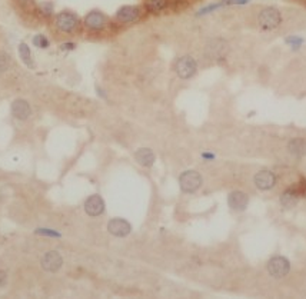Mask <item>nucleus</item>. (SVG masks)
I'll use <instances>...</instances> for the list:
<instances>
[{"instance_id": "3", "label": "nucleus", "mask_w": 306, "mask_h": 299, "mask_svg": "<svg viewBox=\"0 0 306 299\" xmlns=\"http://www.w3.org/2000/svg\"><path fill=\"white\" fill-rule=\"evenodd\" d=\"M196 69H198V63L196 60L190 56H183L176 62L175 70L177 76L180 79H190L192 76L196 73Z\"/></svg>"}, {"instance_id": "15", "label": "nucleus", "mask_w": 306, "mask_h": 299, "mask_svg": "<svg viewBox=\"0 0 306 299\" xmlns=\"http://www.w3.org/2000/svg\"><path fill=\"white\" fill-rule=\"evenodd\" d=\"M135 159L137 161L139 165L149 167V166L155 164V153L147 148H142L135 153Z\"/></svg>"}, {"instance_id": "4", "label": "nucleus", "mask_w": 306, "mask_h": 299, "mask_svg": "<svg viewBox=\"0 0 306 299\" xmlns=\"http://www.w3.org/2000/svg\"><path fill=\"white\" fill-rule=\"evenodd\" d=\"M268 270L273 278H283L289 272V262L282 256H275L269 261Z\"/></svg>"}, {"instance_id": "14", "label": "nucleus", "mask_w": 306, "mask_h": 299, "mask_svg": "<svg viewBox=\"0 0 306 299\" xmlns=\"http://www.w3.org/2000/svg\"><path fill=\"white\" fill-rule=\"evenodd\" d=\"M288 149L293 156L302 158L306 155V140L304 137H295L288 143Z\"/></svg>"}, {"instance_id": "17", "label": "nucleus", "mask_w": 306, "mask_h": 299, "mask_svg": "<svg viewBox=\"0 0 306 299\" xmlns=\"http://www.w3.org/2000/svg\"><path fill=\"white\" fill-rule=\"evenodd\" d=\"M209 50H210V58L220 59V58H225L228 46H226V43L223 40H215L212 45L209 46Z\"/></svg>"}, {"instance_id": "21", "label": "nucleus", "mask_w": 306, "mask_h": 299, "mask_svg": "<svg viewBox=\"0 0 306 299\" xmlns=\"http://www.w3.org/2000/svg\"><path fill=\"white\" fill-rule=\"evenodd\" d=\"M33 45L36 46V47H39V49H46L49 46V40L44 37L43 34H36L33 37Z\"/></svg>"}, {"instance_id": "13", "label": "nucleus", "mask_w": 306, "mask_h": 299, "mask_svg": "<svg viewBox=\"0 0 306 299\" xmlns=\"http://www.w3.org/2000/svg\"><path fill=\"white\" fill-rule=\"evenodd\" d=\"M229 206L234 210H243L248 206V195L243 194V192H232L229 195Z\"/></svg>"}, {"instance_id": "5", "label": "nucleus", "mask_w": 306, "mask_h": 299, "mask_svg": "<svg viewBox=\"0 0 306 299\" xmlns=\"http://www.w3.org/2000/svg\"><path fill=\"white\" fill-rule=\"evenodd\" d=\"M79 25V20L76 15H73L70 12H62L56 17V26L59 30L65 32V33H72L76 30Z\"/></svg>"}, {"instance_id": "2", "label": "nucleus", "mask_w": 306, "mask_h": 299, "mask_svg": "<svg viewBox=\"0 0 306 299\" xmlns=\"http://www.w3.org/2000/svg\"><path fill=\"white\" fill-rule=\"evenodd\" d=\"M179 183H180V188L183 192L186 194H193L196 192L201 185H202V178L198 172L195 170H186L180 175L179 178Z\"/></svg>"}, {"instance_id": "12", "label": "nucleus", "mask_w": 306, "mask_h": 299, "mask_svg": "<svg viewBox=\"0 0 306 299\" xmlns=\"http://www.w3.org/2000/svg\"><path fill=\"white\" fill-rule=\"evenodd\" d=\"M107 20H106V16L102 15L101 12H90L86 17H85V25L88 26L89 29L92 30H102L106 26Z\"/></svg>"}, {"instance_id": "25", "label": "nucleus", "mask_w": 306, "mask_h": 299, "mask_svg": "<svg viewBox=\"0 0 306 299\" xmlns=\"http://www.w3.org/2000/svg\"><path fill=\"white\" fill-rule=\"evenodd\" d=\"M4 284H6V272L0 270V286H3Z\"/></svg>"}, {"instance_id": "23", "label": "nucleus", "mask_w": 306, "mask_h": 299, "mask_svg": "<svg viewBox=\"0 0 306 299\" xmlns=\"http://www.w3.org/2000/svg\"><path fill=\"white\" fill-rule=\"evenodd\" d=\"M36 233H39V235H46V236H55V238H59V236H60V233H59V232L50 231V229H43V228L37 229V231H36Z\"/></svg>"}, {"instance_id": "27", "label": "nucleus", "mask_w": 306, "mask_h": 299, "mask_svg": "<svg viewBox=\"0 0 306 299\" xmlns=\"http://www.w3.org/2000/svg\"><path fill=\"white\" fill-rule=\"evenodd\" d=\"M204 158H206V159H213V158H215V155H210V153H204Z\"/></svg>"}, {"instance_id": "7", "label": "nucleus", "mask_w": 306, "mask_h": 299, "mask_svg": "<svg viewBox=\"0 0 306 299\" xmlns=\"http://www.w3.org/2000/svg\"><path fill=\"white\" fill-rule=\"evenodd\" d=\"M140 9L137 6H123L117 10L116 19L122 23H133L139 19Z\"/></svg>"}, {"instance_id": "6", "label": "nucleus", "mask_w": 306, "mask_h": 299, "mask_svg": "<svg viewBox=\"0 0 306 299\" xmlns=\"http://www.w3.org/2000/svg\"><path fill=\"white\" fill-rule=\"evenodd\" d=\"M275 183H276V176L271 170H261L255 175V185L262 191L272 189Z\"/></svg>"}, {"instance_id": "19", "label": "nucleus", "mask_w": 306, "mask_h": 299, "mask_svg": "<svg viewBox=\"0 0 306 299\" xmlns=\"http://www.w3.org/2000/svg\"><path fill=\"white\" fill-rule=\"evenodd\" d=\"M19 56H20V59H22V62H23L25 65H28L29 67H33V63H32V53H30L29 46L26 45V43H20V45H19Z\"/></svg>"}, {"instance_id": "8", "label": "nucleus", "mask_w": 306, "mask_h": 299, "mask_svg": "<svg viewBox=\"0 0 306 299\" xmlns=\"http://www.w3.org/2000/svg\"><path fill=\"white\" fill-rule=\"evenodd\" d=\"M63 261H62V256L56 251H52V252H47L42 258V268L47 272H56L60 269Z\"/></svg>"}, {"instance_id": "10", "label": "nucleus", "mask_w": 306, "mask_h": 299, "mask_svg": "<svg viewBox=\"0 0 306 299\" xmlns=\"http://www.w3.org/2000/svg\"><path fill=\"white\" fill-rule=\"evenodd\" d=\"M107 229L112 235L119 236V238H123L126 235L131 233V225L128 224L125 219H112L109 225H107Z\"/></svg>"}, {"instance_id": "11", "label": "nucleus", "mask_w": 306, "mask_h": 299, "mask_svg": "<svg viewBox=\"0 0 306 299\" xmlns=\"http://www.w3.org/2000/svg\"><path fill=\"white\" fill-rule=\"evenodd\" d=\"M32 113V109H30L29 103L23 99H16L15 102L12 103V115L15 116L16 119L19 120H26Z\"/></svg>"}, {"instance_id": "24", "label": "nucleus", "mask_w": 306, "mask_h": 299, "mask_svg": "<svg viewBox=\"0 0 306 299\" xmlns=\"http://www.w3.org/2000/svg\"><path fill=\"white\" fill-rule=\"evenodd\" d=\"M288 43H291L292 46H299L302 43V39H296V37H289L288 39Z\"/></svg>"}, {"instance_id": "22", "label": "nucleus", "mask_w": 306, "mask_h": 299, "mask_svg": "<svg viewBox=\"0 0 306 299\" xmlns=\"http://www.w3.org/2000/svg\"><path fill=\"white\" fill-rule=\"evenodd\" d=\"M40 10H42L43 15L50 16L52 15V12H53V3H50V1L42 3V4H40Z\"/></svg>"}, {"instance_id": "20", "label": "nucleus", "mask_w": 306, "mask_h": 299, "mask_svg": "<svg viewBox=\"0 0 306 299\" xmlns=\"http://www.w3.org/2000/svg\"><path fill=\"white\" fill-rule=\"evenodd\" d=\"M12 65V59L7 53L0 52V72H6Z\"/></svg>"}, {"instance_id": "16", "label": "nucleus", "mask_w": 306, "mask_h": 299, "mask_svg": "<svg viewBox=\"0 0 306 299\" xmlns=\"http://www.w3.org/2000/svg\"><path fill=\"white\" fill-rule=\"evenodd\" d=\"M299 195L301 194L296 189H288L280 196V203L285 208H293L298 203V200H299Z\"/></svg>"}, {"instance_id": "9", "label": "nucleus", "mask_w": 306, "mask_h": 299, "mask_svg": "<svg viewBox=\"0 0 306 299\" xmlns=\"http://www.w3.org/2000/svg\"><path fill=\"white\" fill-rule=\"evenodd\" d=\"M85 210L89 216H99L102 215L104 210V202L99 195H93L90 196L86 203H85Z\"/></svg>"}, {"instance_id": "1", "label": "nucleus", "mask_w": 306, "mask_h": 299, "mask_svg": "<svg viewBox=\"0 0 306 299\" xmlns=\"http://www.w3.org/2000/svg\"><path fill=\"white\" fill-rule=\"evenodd\" d=\"M282 22L280 12L275 7H265L258 16V23L265 30L276 29Z\"/></svg>"}, {"instance_id": "18", "label": "nucleus", "mask_w": 306, "mask_h": 299, "mask_svg": "<svg viewBox=\"0 0 306 299\" xmlns=\"http://www.w3.org/2000/svg\"><path fill=\"white\" fill-rule=\"evenodd\" d=\"M168 7V0H147L146 1V9L150 13H161Z\"/></svg>"}, {"instance_id": "26", "label": "nucleus", "mask_w": 306, "mask_h": 299, "mask_svg": "<svg viewBox=\"0 0 306 299\" xmlns=\"http://www.w3.org/2000/svg\"><path fill=\"white\" fill-rule=\"evenodd\" d=\"M62 49H74V43H65L62 45Z\"/></svg>"}]
</instances>
